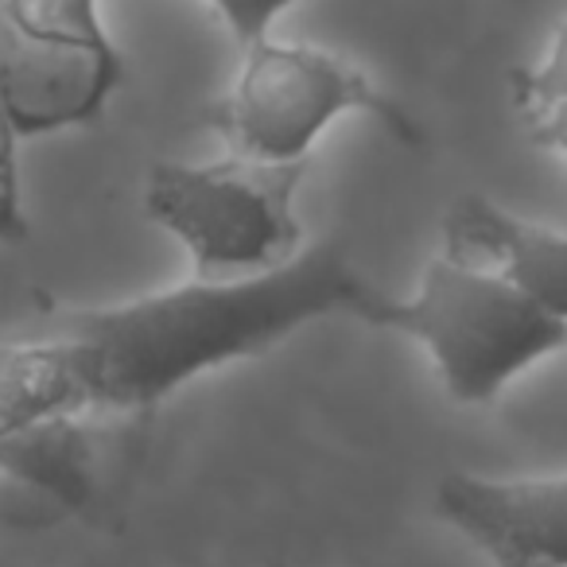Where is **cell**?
Wrapping results in <instances>:
<instances>
[{
  "instance_id": "cell-1",
  "label": "cell",
  "mask_w": 567,
  "mask_h": 567,
  "mask_svg": "<svg viewBox=\"0 0 567 567\" xmlns=\"http://www.w3.org/2000/svg\"><path fill=\"white\" fill-rule=\"evenodd\" d=\"M373 284L327 237L249 276H195L113 308L66 311L51 331L79 362L90 412L152 416L183 385L268 354L327 316H358Z\"/></svg>"
},
{
  "instance_id": "cell-2",
  "label": "cell",
  "mask_w": 567,
  "mask_h": 567,
  "mask_svg": "<svg viewBox=\"0 0 567 567\" xmlns=\"http://www.w3.org/2000/svg\"><path fill=\"white\" fill-rule=\"evenodd\" d=\"M358 319L420 342L458 404H489L536 362L567 347V323L536 308L494 268L435 257L416 296L393 300L378 288Z\"/></svg>"
},
{
  "instance_id": "cell-3",
  "label": "cell",
  "mask_w": 567,
  "mask_h": 567,
  "mask_svg": "<svg viewBox=\"0 0 567 567\" xmlns=\"http://www.w3.org/2000/svg\"><path fill=\"white\" fill-rule=\"evenodd\" d=\"M347 113L373 117L409 148L424 144L420 125L362 66L311 43H249L234 86L206 110V125L234 156L260 164H303L311 144Z\"/></svg>"
},
{
  "instance_id": "cell-4",
  "label": "cell",
  "mask_w": 567,
  "mask_h": 567,
  "mask_svg": "<svg viewBox=\"0 0 567 567\" xmlns=\"http://www.w3.org/2000/svg\"><path fill=\"white\" fill-rule=\"evenodd\" d=\"M303 164L229 156L214 164L159 159L144 183V214L195 260V276H249L284 265L300 249L296 195Z\"/></svg>"
},
{
  "instance_id": "cell-5",
  "label": "cell",
  "mask_w": 567,
  "mask_h": 567,
  "mask_svg": "<svg viewBox=\"0 0 567 567\" xmlns=\"http://www.w3.org/2000/svg\"><path fill=\"white\" fill-rule=\"evenodd\" d=\"M121 82L97 0H0V105L20 141L94 125Z\"/></svg>"
},
{
  "instance_id": "cell-6",
  "label": "cell",
  "mask_w": 567,
  "mask_h": 567,
  "mask_svg": "<svg viewBox=\"0 0 567 567\" xmlns=\"http://www.w3.org/2000/svg\"><path fill=\"white\" fill-rule=\"evenodd\" d=\"M90 396L79 362L55 331L0 339V478L63 509L97 494Z\"/></svg>"
},
{
  "instance_id": "cell-7",
  "label": "cell",
  "mask_w": 567,
  "mask_h": 567,
  "mask_svg": "<svg viewBox=\"0 0 567 567\" xmlns=\"http://www.w3.org/2000/svg\"><path fill=\"white\" fill-rule=\"evenodd\" d=\"M435 517L486 551L494 567H567V474L486 478L455 471L435 489Z\"/></svg>"
},
{
  "instance_id": "cell-8",
  "label": "cell",
  "mask_w": 567,
  "mask_h": 567,
  "mask_svg": "<svg viewBox=\"0 0 567 567\" xmlns=\"http://www.w3.org/2000/svg\"><path fill=\"white\" fill-rule=\"evenodd\" d=\"M443 257L494 268L567 323V234L536 226L486 195H458L443 214Z\"/></svg>"
},
{
  "instance_id": "cell-9",
  "label": "cell",
  "mask_w": 567,
  "mask_h": 567,
  "mask_svg": "<svg viewBox=\"0 0 567 567\" xmlns=\"http://www.w3.org/2000/svg\"><path fill=\"white\" fill-rule=\"evenodd\" d=\"M17 128L0 105V241H28L32 221L24 210V183H20Z\"/></svg>"
},
{
  "instance_id": "cell-10",
  "label": "cell",
  "mask_w": 567,
  "mask_h": 567,
  "mask_svg": "<svg viewBox=\"0 0 567 567\" xmlns=\"http://www.w3.org/2000/svg\"><path fill=\"white\" fill-rule=\"evenodd\" d=\"M513 97L528 113H540L551 102L567 97V20L556 28V40H551L544 63L513 74Z\"/></svg>"
},
{
  "instance_id": "cell-11",
  "label": "cell",
  "mask_w": 567,
  "mask_h": 567,
  "mask_svg": "<svg viewBox=\"0 0 567 567\" xmlns=\"http://www.w3.org/2000/svg\"><path fill=\"white\" fill-rule=\"evenodd\" d=\"M214 12L221 17V24L229 28L237 48H249V43L265 40L272 32V24L288 9H296L300 0H206Z\"/></svg>"
},
{
  "instance_id": "cell-12",
  "label": "cell",
  "mask_w": 567,
  "mask_h": 567,
  "mask_svg": "<svg viewBox=\"0 0 567 567\" xmlns=\"http://www.w3.org/2000/svg\"><path fill=\"white\" fill-rule=\"evenodd\" d=\"M528 117H533V141L567 156V97L564 102H551L540 113H528Z\"/></svg>"
},
{
  "instance_id": "cell-13",
  "label": "cell",
  "mask_w": 567,
  "mask_h": 567,
  "mask_svg": "<svg viewBox=\"0 0 567 567\" xmlns=\"http://www.w3.org/2000/svg\"><path fill=\"white\" fill-rule=\"evenodd\" d=\"M276 567H284V564H276Z\"/></svg>"
}]
</instances>
